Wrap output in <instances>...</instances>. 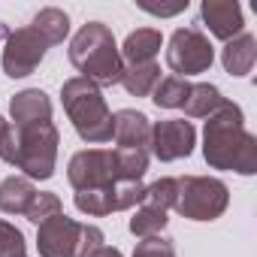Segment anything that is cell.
<instances>
[{
  "mask_svg": "<svg viewBox=\"0 0 257 257\" xmlns=\"http://www.w3.org/2000/svg\"><path fill=\"white\" fill-rule=\"evenodd\" d=\"M7 131H10V121L0 115V143H4V137H7Z\"/></svg>",
  "mask_w": 257,
  "mask_h": 257,
  "instance_id": "obj_30",
  "label": "cell"
},
{
  "mask_svg": "<svg viewBox=\"0 0 257 257\" xmlns=\"http://www.w3.org/2000/svg\"><path fill=\"white\" fill-rule=\"evenodd\" d=\"M212 61H215V49L200 28H176L173 31V37L167 43V67L173 70V76H179V79L200 76L212 67Z\"/></svg>",
  "mask_w": 257,
  "mask_h": 257,
  "instance_id": "obj_6",
  "label": "cell"
},
{
  "mask_svg": "<svg viewBox=\"0 0 257 257\" xmlns=\"http://www.w3.org/2000/svg\"><path fill=\"white\" fill-rule=\"evenodd\" d=\"M10 124L13 127H31V124H46L52 121V97L40 88H25L13 94L10 100Z\"/></svg>",
  "mask_w": 257,
  "mask_h": 257,
  "instance_id": "obj_13",
  "label": "cell"
},
{
  "mask_svg": "<svg viewBox=\"0 0 257 257\" xmlns=\"http://www.w3.org/2000/svg\"><path fill=\"white\" fill-rule=\"evenodd\" d=\"M176 194H179V185L173 176H161L158 182L146 185V194H143V206H152V209H161V212H170L176 206Z\"/></svg>",
  "mask_w": 257,
  "mask_h": 257,
  "instance_id": "obj_22",
  "label": "cell"
},
{
  "mask_svg": "<svg viewBox=\"0 0 257 257\" xmlns=\"http://www.w3.org/2000/svg\"><path fill=\"white\" fill-rule=\"evenodd\" d=\"M158 82H161L158 61H149V64H124L121 79H118V85L131 94V97H152V91H155Z\"/></svg>",
  "mask_w": 257,
  "mask_h": 257,
  "instance_id": "obj_17",
  "label": "cell"
},
{
  "mask_svg": "<svg viewBox=\"0 0 257 257\" xmlns=\"http://www.w3.org/2000/svg\"><path fill=\"white\" fill-rule=\"evenodd\" d=\"M0 257H28L25 233L10 221H0Z\"/></svg>",
  "mask_w": 257,
  "mask_h": 257,
  "instance_id": "obj_26",
  "label": "cell"
},
{
  "mask_svg": "<svg viewBox=\"0 0 257 257\" xmlns=\"http://www.w3.org/2000/svg\"><path fill=\"white\" fill-rule=\"evenodd\" d=\"M82 239V221L70 215H52L37 227V251L40 257H76Z\"/></svg>",
  "mask_w": 257,
  "mask_h": 257,
  "instance_id": "obj_10",
  "label": "cell"
},
{
  "mask_svg": "<svg viewBox=\"0 0 257 257\" xmlns=\"http://www.w3.org/2000/svg\"><path fill=\"white\" fill-rule=\"evenodd\" d=\"M203 158L212 170H227L239 176L257 173V137L245 127V115L239 103L224 97L221 106L206 118Z\"/></svg>",
  "mask_w": 257,
  "mask_h": 257,
  "instance_id": "obj_1",
  "label": "cell"
},
{
  "mask_svg": "<svg viewBox=\"0 0 257 257\" xmlns=\"http://www.w3.org/2000/svg\"><path fill=\"white\" fill-rule=\"evenodd\" d=\"M91 257H124V254H121L118 248H112V245H103V248H100V251H94Z\"/></svg>",
  "mask_w": 257,
  "mask_h": 257,
  "instance_id": "obj_29",
  "label": "cell"
},
{
  "mask_svg": "<svg viewBox=\"0 0 257 257\" xmlns=\"http://www.w3.org/2000/svg\"><path fill=\"white\" fill-rule=\"evenodd\" d=\"M34 197H37V188L28 176H10L0 182V212L7 215H28Z\"/></svg>",
  "mask_w": 257,
  "mask_h": 257,
  "instance_id": "obj_16",
  "label": "cell"
},
{
  "mask_svg": "<svg viewBox=\"0 0 257 257\" xmlns=\"http://www.w3.org/2000/svg\"><path fill=\"white\" fill-rule=\"evenodd\" d=\"M103 230L97 227V224H82V239H79V251H76V257H91L94 251H100L103 248Z\"/></svg>",
  "mask_w": 257,
  "mask_h": 257,
  "instance_id": "obj_27",
  "label": "cell"
},
{
  "mask_svg": "<svg viewBox=\"0 0 257 257\" xmlns=\"http://www.w3.org/2000/svg\"><path fill=\"white\" fill-rule=\"evenodd\" d=\"M58 146H61V134L52 121L46 124H31V127H13L0 143V158L10 167L22 170L31 182H46L55 176L58 167Z\"/></svg>",
  "mask_w": 257,
  "mask_h": 257,
  "instance_id": "obj_2",
  "label": "cell"
},
{
  "mask_svg": "<svg viewBox=\"0 0 257 257\" xmlns=\"http://www.w3.org/2000/svg\"><path fill=\"white\" fill-rule=\"evenodd\" d=\"M176 212L188 221H218L230 206V188L215 176H182L176 179Z\"/></svg>",
  "mask_w": 257,
  "mask_h": 257,
  "instance_id": "obj_5",
  "label": "cell"
},
{
  "mask_svg": "<svg viewBox=\"0 0 257 257\" xmlns=\"http://www.w3.org/2000/svg\"><path fill=\"white\" fill-rule=\"evenodd\" d=\"M46 52H49V43H46L31 25L16 28V31L7 34V46H4V73H7L10 79H25V76H31V73L43 64Z\"/></svg>",
  "mask_w": 257,
  "mask_h": 257,
  "instance_id": "obj_8",
  "label": "cell"
},
{
  "mask_svg": "<svg viewBox=\"0 0 257 257\" xmlns=\"http://www.w3.org/2000/svg\"><path fill=\"white\" fill-rule=\"evenodd\" d=\"M134 257H176V242L173 236H164V233L143 236L134 248Z\"/></svg>",
  "mask_w": 257,
  "mask_h": 257,
  "instance_id": "obj_25",
  "label": "cell"
},
{
  "mask_svg": "<svg viewBox=\"0 0 257 257\" xmlns=\"http://www.w3.org/2000/svg\"><path fill=\"white\" fill-rule=\"evenodd\" d=\"M31 28H34L49 46H61V43L70 37V16H67L64 10H58V7H46V10H40V13L34 16Z\"/></svg>",
  "mask_w": 257,
  "mask_h": 257,
  "instance_id": "obj_19",
  "label": "cell"
},
{
  "mask_svg": "<svg viewBox=\"0 0 257 257\" xmlns=\"http://www.w3.org/2000/svg\"><path fill=\"white\" fill-rule=\"evenodd\" d=\"M197 146V131L194 124L185 121V118H164V121H155L152 124V155L164 164H173V161H182V158H191Z\"/></svg>",
  "mask_w": 257,
  "mask_h": 257,
  "instance_id": "obj_9",
  "label": "cell"
},
{
  "mask_svg": "<svg viewBox=\"0 0 257 257\" xmlns=\"http://www.w3.org/2000/svg\"><path fill=\"white\" fill-rule=\"evenodd\" d=\"M221 100H224V94H221L218 85H212V82H191V91H188L182 109H185L188 118H209L221 106Z\"/></svg>",
  "mask_w": 257,
  "mask_h": 257,
  "instance_id": "obj_18",
  "label": "cell"
},
{
  "mask_svg": "<svg viewBox=\"0 0 257 257\" xmlns=\"http://www.w3.org/2000/svg\"><path fill=\"white\" fill-rule=\"evenodd\" d=\"M115 167L121 182H143L149 170V152L146 149H115Z\"/></svg>",
  "mask_w": 257,
  "mask_h": 257,
  "instance_id": "obj_21",
  "label": "cell"
},
{
  "mask_svg": "<svg viewBox=\"0 0 257 257\" xmlns=\"http://www.w3.org/2000/svg\"><path fill=\"white\" fill-rule=\"evenodd\" d=\"M170 224V218H167V212H161V209H152V206H137V212H134V218H131V233L134 236H155V233H161L164 227Z\"/></svg>",
  "mask_w": 257,
  "mask_h": 257,
  "instance_id": "obj_23",
  "label": "cell"
},
{
  "mask_svg": "<svg viewBox=\"0 0 257 257\" xmlns=\"http://www.w3.org/2000/svg\"><path fill=\"white\" fill-rule=\"evenodd\" d=\"M188 91H191V82H188V79L164 76V79L155 85V91H152V103H155L158 109H182Z\"/></svg>",
  "mask_w": 257,
  "mask_h": 257,
  "instance_id": "obj_20",
  "label": "cell"
},
{
  "mask_svg": "<svg viewBox=\"0 0 257 257\" xmlns=\"http://www.w3.org/2000/svg\"><path fill=\"white\" fill-rule=\"evenodd\" d=\"M200 19L209 28V34L224 43H230L233 37H239L245 31V16L236 0H203Z\"/></svg>",
  "mask_w": 257,
  "mask_h": 257,
  "instance_id": "obj_11",
  "label": "cell"
},
{
  "mask_svg": "<svg viewBox=\"0 0 257 257\" xmlns=\"http://www.w3.org/2000/svg\"><path fill=\"white\" fill-rule=\"evenodd\" d=\"M112 140L118 149H146L152 143V121L140 109H118L112 115Z\"/></svg>",
  "mask_w": 257,
  "mask_h": 257,
  "instance_id": "obj_12",
  "label": "cell"
},
{
  "mask_svg": "<svg viewBox=\"0 0 257 257\" xmlns=\"http://www.w3.org/2000/svg\"><path fill=\"white\" fill-rule=\"evenodd\" d=\"M61 103L82 143H91V146L112 143V109L94 82L82 76L67 79L61 85Z\"/></svg>",
  "mask_w": 257,
  "mask_h": 257,
  "instance_id": "obj_4",
  "label": "cell"
},
{
  "mask_svg": "<svg viewBox=\"0 0 257 257\" xmlns=\"http://www.w3.org/2000/svg\"><path fill=\"white\" fill-rule=\"evenodd\" d=\"M64 212V203H61V197L58 194H52V191H37V197H34V203H31V209H28V221L31 224H43L46 218H52V215H61Z\"/></svg>",
  "mask_w": 257,
  "mask_h": 257,
  "instance_id": "obj_24",
  "label": "cell"
},
{
  "mask_svg": "<svg viewBox=\"0 0 257 257\" xmlns=\"http://www.w3.org/2000/svg\"><path fill=\"white\" fill-rule=\"evenodd\" d=\"M70 64L79 70L82 79L94 82L100 91L109 85H118L124 61L115 43V34L103 22H88L76 31L70 43Z\"/></svg>",
  "mask_w": 257,
  "mask_h": 257,
  "instance_id": "obj_3",
  "label": "cell"
},
{
  "mask_svg": "<svg viewBox=\"0 0 257 257\" xmlns=\"http://www.w3.org/2000/svg\"><path fill=\"white\" fill-rule=\"evenodd\" d=\"M67 182L73 191H91V188H106L118 179L115 167V149H82L70 158L67 164Z\"/></svg>",
  "mask_w": 257,
  "mask_h": 257,
  "instance_id": "obj_7",
  "label": "cell"
},
{
  "mask_svg": "<svg viewBox=\"0 0 257 257\" xmlns=\"http://www.w3.org/2000/svg\"><path fill=\"white\" fill-rule=\"evenodd\" d=\"M185 7H188V0H185V4H176V7H149V4H143V10L152 13V16H176V13H182Z\"/></svg>",
  "mask_w": 257,
  "mask_h": 257,
  "instance_id": "obj_28",
  "label": "cell"
},
{
  "mask_svg": "<svg viewBox=\"0 0 257 257\" xmlns=\"http://www.w3.org/2000/svg\"><path fill=\"white\" fill-rule=\"evenodd\" d=\"M161 46H164V37L158 28H137V31L127 34V40L118 52H121L124 64H149L158 58Z\"/></svg>",
  "mask_w": 257,
  "mask_h": 257,
  "instance_id": "obj_15",
  "label": "cell"
},
{
  "mask_svg": "<svg viewBox=\"0 0 257 257\" xmlns=\"http://www.w3.org/2000/svg\"><path fill=\"white\" fill-rule=\"evenodd\" d=\"M254 61H257V40H254V34H248V31H242L239 37H233V40L224 43V49H221V64H224V70H227L230 76H236V79L248 76V73L254 70Z\"/></svg>",
  "mask_w": 257,
  "mask_h": 257,
  "instance_id": "obj_14",
  "label": "cell"
}]
</instances>
